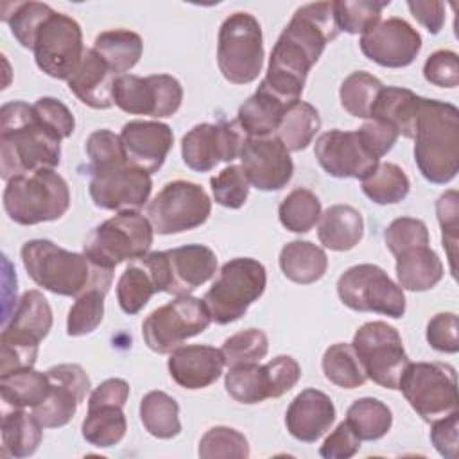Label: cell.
I'll list each match as a JSON object with an SVG mask.
<instances>
[{
  "mask_svg": "<svg viewBox=\"0 0 459 459\" xmlns=\"http://www.w3.org/2000/svg\"><path fill=\"white\" fill-rule=\"evenodd\" d=\"M339 32L332 2L298 7L271 50L267 74L258 88L287 106L299 100L310 68Z\"/></svg>",
  "mask_w": 459,
  "mask_h": 459,
  "instance_id": "1",
  "label": "cell"
},
{
  "mask_svg": "<svg viewBox=\"0 0 459 459\" xmlns=\"http://www.w3.org/2000/svg\"><path fill=\"white\" fill-rule=\"evenodd\" d=\"M61 136L48 127L32 104L13 100L0 108V176L13 178L54 169L61 158Z\"/></svg>",
  "mask_w": 459,
  "mask_h": 459,
  "instance_id": "2",
  "label": "cell"
},
{
  "mask_svg": "<svg viewBox=\"0 0 459 459\" xmlns=\"http://www.w3.org/2000/svg\"><path fill=\"white\" fill-rule=\"evenodd\" d=\"M20 253L32 281L54 294L79 298L90 290L108 292L111 287L113 269L95 264L84 253L66 251L52 240H27Z\"/></svg>",
  "mask_w": 459,
  "mask_h": 459,
  "instance_id": "3",
  "label": "cell"
},
{
  "mask_svg": "<svg viewBox=\"0 0 459 459\" xmlns=\"http://www.w3.org/2000/svg\"><path fill=\"white\" fill-rule=\"evenodd\" d=\"M414 161L421 176L445 185L459 170V109L443 100L421 99L414 133Z\"/></svg>",
  "mask_w": 459,
  "mask_h": 459,
  "instance_id": "4",
  "label": "cell"
},
{
  "mask_svg": "<svg viewBox=\"0 0 459 459\" xmlns=\"http://www.w3.org/2000/svg\"><path fill=\"white\" fill-rule=\"evenodd\" d=\"M70 208V190L54 169H39L7 181L4 210L22 226L61 219Z\"/></svg>",
  "mask_w": 459,
  "mask_h": 459,
  "instance_id": "5",
  "label": "cell"
},
{
  "mask_svg": "<svg viewBox=\"0 0 459 459\" xmlns=\"http://www.w3.org/2000/svg\"><path fill=\"white\" fill-rule=\"evenodd\" d=\"M154 238L151 221L138 210L118 212L99 224L84 240L82 253L95 264L113 269L126 260H136L149 253Z\"/></svg>",
  "mask_w": 459,
  "mask_h": 459,
  "instance_id": "6",
  "label": "cell"
},
{
  "mask_svg": "<svg viewBox=\"0 0 459 459\" xmlns=\"http://www.w3.org/2000/svg\"><path fill=\"white\" fill-rule=\"evenodd\" d=\"M265 283V267L258 260L240 256L226 262L203 298L212 321L228 325L240 319L264 294Z\"/></svg>",
  "mask_w": 459,
  "mask_h": 459,
  "instance_id": "7",
  "label": "cell"
},
{
  "mask_svg": "<svg viewBox=\"0 0 459 459\" xmlns=\"http://www.w3.org/2000/svg\"><path fill=\"white\" fill-rule=\"evenodd\" d=\"M217 65L231 84L256 81L264 65V41L258 20L249 13L230 14L217 36Z\"/></svg>",
  "mask_w": 459,
  "mask_h": 459,
  "instance_id": "8",
  "label": "cell"
},
{
  "mask_svg": "<svg viewBox=\"0 0 459 459\" xmlns=\"http://www.w3.org/2000/svg\"><path fill=\"white\" fill-rule=\"evenodd\" d=\"M398 389L416 414L429 423L457 412V377L450 364L409 362L400 377Z\"/></svg>",
  "mask_w": 459,
  "mask_h": 459,
  "instance_id": "9",
  "label": "cell"
},
{
  "mask_svg": "<svg viewBox=\"0 0 459 459\" xmlns=\"http://www.w3.org/2000/svg\"><path fill=\"white\" fill-rule=\"evenodd\" d=\"M142 258L152 274L158 292L174 296H188L217 271L215 253L203 244L152 251Z\"/></svg>",
  "mask_w": 459,
  "mask_h": 459,
  "instance_id": "10",
  "label": "cell"
},
{
  "mask_svg": "<svg viewBox=\"0 0 459 459\" xmlns=\"http://www.w3.org/2000/svg\"><path fill=\"white\" fill-rule=\"evenodd\" d=\"M212 323L203 299L176 296L172 301L152 310L142 323V335L149 350L170 353L186 339L203 333Z\"/></svg>",
  "mask_w": 459,
  "mask_h": 459,
  "instance_id": "11",
  "label": "cell"
},
{
  "mask_svg": "<svg viewBox=\"0 0 459 459\" xmlns=\"http://www.w3.org/2000/svg\"><path fill=\"white\" fill-rule=\"evenodd\" d=\"M337 296L342 305L357 312H377L393 319L405 314L403 289L373 264L346 269L337 280Z\"/></svg>",
  "mask_w": 459,
  "mask_h": 459,
  "instance_id": "12",
  "label": "cell"
},
{
  "mask_svg": "<svg viewBox=\"0 0 459 459\" xmlns=\"http://www.w3.org/2000/svg\"><path fill=\"white\" fill-rule=\"evenodd\" d=\"M351 346L369 380L387 389H398L400 377L411 360L394 326L384 321L364 323L355 332Z\"/></svg>",
  "mask_w": 459,
  "mask_h": 459,
  "instance_id": "13",
  "label": "cell"
},
{
  "mask_svg": "<svg viewBox=\"0 0 459 459\" xmlns=\"http://www.w3.org/2000/svg\"><path fill=\"white\" fill-rule=\"evenodd\" d=\"M210 212L212 201L201 185L176 179L167 183L149 203L147 219L156 233L174 235L204 224Z\"/></svg>",
  "mask_w": 459,
  "mask_h": 459,
  "instance_id": "14",
  "label": "cell"
},
{
  "mask_svg": "<svg viewBox=\"0 0 459 459\" xmlns=\"http://www.w3.org/2000/svg\"><path fill=\"white\" fill-rule=\"evenodd\" d=\"M81 25L68 14L52 11L41 23L32 52L38 68L54 79L68 81L84 56Z\"/></svg>",
  "mask_w": 459,
  "mask_h": 459,
  "instance_id": "15",
  "label": "cell"
},
{
  "mask_svg": "<svg viewBox=\"0 0 459 459\" xmlns=\"http://www.w3.org/2000/svg\"><path fill=\"white\" fill-rule=\"evenodd\" d=\"M183 100L181 82L169 74L138 77L124 74L115 79L113 102L129 115H149L152 118L172 117Z\"/></svg>",
  "mask_w": 459,
  "mask_h": 459,
  "instance_id": "16",
  "label": "cell"
},
{
  "mask_svg": "<svg viewBox=\"0 0 459 459\" xmlns=\"http://www.w3.org/2000/svg\"><path fill=\"white\" fill-rule=\"evenodd\" d=\"M246 134L237 122L197 124L181 140V156L188 169L208 172L221 161L238 158Z\"/></svg>",
  "mask_w": 459,
  "mask_h": 459,
  "instance_id": "17",
  "label": "cell"
},
{
  "mask_svg": "<svg viewBox=\"0 0 459 459\" xmlns=\"http://www.w3.org/2000/svg\"><path fill=\"white\" fill-rule=\"evenodd\" d=\"M90 197L102 210H138L149 201L152 190L151 174L129 163L91 172Z\"/></svg>",
  "mask_w": 459,
  "mask_h": 459,
  "instance_id": "18",
  "label": "cell"
},
{
  "mask_svg": "<svg viewBox=\"0 0 459 459\" xmlns=\"http://www.w3.org/2000/svg\"><path fill=\"white\" fill-rule=\"evenodd\" d=\"M50 378L48 396L32 409L43 429L65 427L90 393V378L79 364H57L47 369Z\"/></svg>",
  "mask_w": 459,
  "mask_h": 459,
  "instance_id": "19",
  "label": "cell"
},
{
  "mask_svg": "<svg viewBox=\"0 0 459 459\" xmlns=\"http://www.w3.org/2000/svg\"><path fill=\"white\" fill-rule=\"evenodd\" d=\"M238 160L249 185L264 192L283 188L294 172L289 149L274 134L262 138L246 136Z\"/></svg>",
  "mask_w": 459,
  "mask_h": 459,
  "instance_id": "20",
  "label": "cell"
},
{
  "mask_svg": "<svg viewBox=\"0 0 459 459\" xmlns=\"http://www.w3.org/2000/svg\"><path fill=\"white\" fill-rule=\"evenodd\" d=\"M421 48L420 32L402 18L380 20L360 34V50L373 63L385 68L409 66Z\"/></svg>",
  "mask_w": 459,
  "mask_h": 459,
  "instance_id": "21",
  "label": "cell"
},
{
  "mask_svg": "<svg viewBox=\"0 0 459 459\" xmlns=\"http://www.w3.org/2000/svg\"><path fill=\"white\" fill-rule=\"evenodd\" d=\"M314 154L323 170L332 178L362 179L378 163L366 151L357 131L332 129L323 133L316 140Z\"/></svg>",
  "mask_w": 459,
  "mask_h": 459,
  "instance_id": "22",
  "label": "cell"
},
{
  "mask_svg": "<svg viewBox=\"0 0 459 459\" xmlns=\"http://www.w3.org/2000/svg\"><path fill=\"white\" fill-rule=\"evenodd\" d=\"M126 161L147 174L156 172L174 143L172 129L158 120H129L120 131Z\"/></svg>",
  "mask_w": 459,
  "mask_h": 459,
  "instance_id": "23",
  "label": "cell"
},
{
  "mask_svg": "<svg viewBox=\"0 0 459 459\" xmlns=\"http://www.w3.org/2000/svg\"><path fill=\"white\" fill-rule=\"evenodd\" d=\"M224 355L219 348L206 344L179 346L170 351L167 368L172 380L185 389L212 385L224 369Z\"/></svg>",
  "mask_w": 459,
  "mask_h": 459,
  "instance_id": "24",
  "label": "cell"
},
{
  "mask_svg": "<svg viewBox=\"0 0 459 459\" xmlns=\"http://www.w3.org/2000/svg\"><path fill=\"white\" fill-rule=\"evenodd\" d=\"M335 421V407L319 389L301 391L285 412V425L292 437L303 443L317 441Z\"/></svg>",
  "mask_w": 459,
  "mask_h": 459,
  "instance_id": "25",
  "label": "cell"
},
{
  "mask_svg": "<svg viewBox=\"0 0 459 459\" xmlns=\"http://www.w3.org/2000/svg\"><path fill=\"white\" fill-rule=\"evenodd\" d=\"M52 328V308L47 298L32 289L25 290L18 299L11 319L4 323L0 339L22 344L39 346Z\"/></svg>",
  "mask_w": 459,
  "mask_h": 459,
  "instance_id": "26",
  "label": "cell"
},
{
  "mask_svg": "<svg viewBox=\"0 0 459 459\" xmlns=\"http://www.w3.org/2000/svg\"><path fill=\"white\" fill-rule=\"evenodd\" d=\"M118 75L108 66V63L93 50L86 48L84 56L68 77L70 91L86 106L93 109H108L113 102V86Z\"/></svg>",
  "mask_w": 459,
  "mask_h": 459,
  "instance_id": "27",
  "label": "cell"
},
{
  "mask_svg": "<svg viewBox=\"0 0 459 459\" xmlns=\"http://www.w3.org/2000/svg\"><path fill=\"white\" fill-rule=\"evenodd\" d=\"M421 99L414 91L398 86H384L371 108L369 118H377L393 126L398 136L414 138L416 124L421 109Z\"/></svg>",
  "mask_w": 459,
  "mask_h": 459,
  "instance_id": "28",
  "label": "cell"
},
{
  "mask_svg": "<svg viewBox=\"0 0 459 459\" xmlns=\"http://www.w3.org/2000/svg\"><path fill=\"white\" fill-rule=\"evenodd\" d=\"M364 233V221L359 210L350 204L326 208L317 221V238L332 251L353 249Z\"/></svg>",
  "mask_w": 459,
  "mask_h": 459,
  "instance_id": "29",
  "label": "cell"
},
{
  "mask_svg": "<svg viewBox=\"0 0 459 459\" xmlns=\"http://www.w3.org/2000/svg\"><path fill=\"white\" fill-rule=\"evenodd\" d=\"M396 280L405 290L423 292L436 287L443 278V264L429 246L411 247L396 255Z\"/></svg>",
  "mask_w": 459,
  "mask_h": 459,
  "instance_id": "30",
  "label": "cell"
},
{
  "mask_svg": "<svg viewBox=\"0 0 459 459\" xmlns=\"http://www.w3.org/2000/svg\"><path fill=\"white\" fill-rule=\"evenodd\" d=\"M285 109H287V104H283L280 99H276L269 91L258 88L238 108L237 124L247 138L273 136L281 122Z\"/></svg>",
  "mask_w": 459,
  "mask_h": 459,
  "instance_id": "31",
  "label": "cell"
},
{
  "mask_svg": "<svg viewBox=\"0 0 459 459\" xmlns=\"http://www.w3.org/2000/svg\"><path fill=\"white\" fill-rule=\"evenodd\" d=\"M278 262L285 278L301 285L321 280L328 269L326 253L308 240H292L285 244Z\"/></svg>",
  "mask_w": 459,
  "mask_h": 459,
  "instance_id": "32",
  "label": "cell"
},
{
  "mask_svg": "<svg viewBox=\"0 0 459 459\" xmlns=\"http://www.w3.org/2000/svg\"><path fill=\"white\" fill-rule=\"evenodd\" d=\"M224 387L235 402L247 405L274 398L271 371L267 364L260 362L231 366L226 373Z\"/></svg>",
  "mask_w": 459,
  "mask_h": 459,
  "instance_id": "33",
  "label": "cell"
},
{
  "mask_svg": "<svg viewBox=\"0 0 459 459\" xmlns=\"http://www.w3.org/2000/svg\"><path fill=\"white\" fill-rule=\"evenodd\" d=\"M50 391V378L34 368L9 371L0 375V394L2 402L13 409H34L39 405Z\"/></svg>",
  "mask_w": 459,
  "mask_h": 459,
  "instance_id": "34",
  "label": "cell"
},
{
  "mask_svg": "<svg viewBox=\"0 0 459 459\" xmlns=\"http://www.w3.org/2000/svg\"><path fill=\"white\" fill-rule=\"evenodd\" d=\"M43 437V425L32 412L13 409L2 418V448L5 455L22 459L32 455Z\"/></svg>",
  "mask_w": 459,
  "mask_h": 459,
  "instance_id": "35",
  "label": "cell"
},
{
  "mask_svg": "<svg viewBox=\"0 0 459 459\" xmlns=\"http://www.w3.org/2000/svg\"><path fill=\"white\" fill-rule=\"evenodd\" d=\"M91 48L117 75H124V72H129L142 57L143 41L133 30L111 29L97 34Z\"/></svg>",
  "mask_w": 459,
  "mask_h": 459,
  "instance_id": "36",
  "label": "cell"
},
{
  "mask_svg": "<svg viewBox=\"0 0 459 459\" xmlns=\"http://www.w3.org/2000/svg\"><path fill=\"white\" fill-rule=\"evenodd\" d=\"M122 409L117 403H88V412L81 427L82 437L97 448L117 445L127 430Z\"/></svg>",
  "mask_w": 459,
  "mask_h": 459,
  "instance_id": "37",
  "label": "cell"
},
{
  "mask_svg": "<svg viewBox=\"0 0 459 459\" xmlns=\"http://www.w3.org/2000/svg\"><path fill=\"white\" fill-rule=\"evenodd\" d=\"M319 127V111L305 100H296L287 106L274 136H278V140L289 149V152H296L307 149L308 143H312Z\"/></svg>",
  "mask_w": 459,
  "mask_h": 459,
  "instance_id": "38",
  "label": "cell"
},
{
  "mask_svg": "<svg viewBox=\"0 0 459 459\" xmlns=\"http://www.w3.org/2000/svg\"><path fill=\"white\" fill-rule=\"evenodd\" d=\"M140 421L143 429L158 439H170L181 432L179 405L163 391H149L142 398Z\"/></svg>",
  "mask_w": 459,
  "mask_h": 459,
  "instance_id": "39",
  "label": "cell"
},
{
  "mask_svg": "<svg viewBox=\"0 0 459 459\" xmlns=\"http://www.w3.org/2000/svg\"><path fill=\"white\" fill-rule=\"evenodd\" d=\"M360 188L377 204H394L407 197L411 181L396 163H377L362 179Z\"/></svg>",
  "mask_w": 459,
  "mask_h": 459,
  "instance_id": "40",
  "label": "cell"
},
{
  "mask_svg": "<svg viewBox=\"0 0 459 459\" xmlns=\"http://www.w3.org/2000/svg\"><path fill=\"white\" fill-rule=\"evenodd\" d=\"M156 292V283L143 258L131 260L117 281V299L120 308L129 316L138 314Z\"/></svg>",
  "mask_w": 459,
  "mask_h": 459,
  "instance_id": "41",
  "label": "cell"
},
{
  "mask_svg": "<svg viewBox=\"0 0 459 459\" xmlns=\"http://www.w3.org/2000/svg\"><path fill=\"white\" fill-rule=\"evenodd\" d=\"M346 421L360 441L384 437L393 425L391 409L378 398H359L346 411Z\"/></svg>",
  "mask_w": 459,
  "mask_h": 459,
  "instance_id": "42",
  "label": "cell"
},
{
  "mask_svg": "<svg viewBox=\"0 0 459 459\" xmlns=\"http://www.w3.org/2000/svg\"><path fill=\"white\" fill-rule=\"evenodd\" d=\"M52 7L43 2H9L2 5V20L23 48L34 45L41 23L52 14Z\"/></svg>",
  "mask_w": 459,
  "mask_h": 459,
  "instance_id": "43",
  "label": "cell"
},
{
  "mask_svg": "<svg viewBox=\"0 0 459 459\" xmlns=\"http://www.w3.org/2000/svg\"><path fill=\"white\" fill-rule=\"evenodd\" d=\"M321 366L326 380L342 389H355L368 380L353 346L346 342L326 348Z\"/></svg>",
  "mask_w": 459,
  "mask_h": 459,
  "instance_id": "44",
  "label": "cell"
},
{
  "mask_svg": "<svg viewBox=\"0 0 459 459\" xmlns=\"http://www.w3.org/2000/svg\"><path fill=\"white\" fill-rule=\"evenodd\" d=\"M280 222L292 233L310 231L321 217V201L307 188L292 190L278 208Z\"/></svg>",
  "mask_w": 459,
  "mask_h": 459,
  "instance_id": "45",
  "label": "cell"
},
{
  "mask_svg": "<svg viewBox=\"0 0 459 459\" xmlns=\"http://www.w3.org/2000/svg\"><path fill=\"white\" fill-rule=\"evenodd\" d=\"M384 84L368 72H351L339 88L341 106L357 118H369L371 108Z\"/></svg>",
  "mask_w": 459,
  "mask_h": 459,
  "instance_id": "46",
  "label": "cell"
},
{
  "mask_svg": "<svg viewBox=\"0 0 459 459\" xmlns=\"http://www.w3.org/2000/svg\"><path fill=\"white\" fill-rule=\"evenodd\" d=\"M332 4L339 30L348 34H364L380 22L382 11L389 5V0H337Z\"/></svg>",
  "mask_w": 459,
  "mask_h": 459,
  "instance_id": "47",
  "label": "cell"
},
{
  "mask_svg": "<svg viewBox=\"0 0 459 459\" xmlns=\"http://www.w3.org/2000/svg\"><path fill=\"white\" fill-rule=\"evenodd\" d=\"M197 454L203 459H246L249 457V443L246 436L237 429L217 425L204 432V436L199 441Z\"/></svg>",
  "mask_w": 459,
  "mask_h": 459,
  "instance_id": "48",
  "label": "cell"
},
{
  "mask_svg": "<svg viewBox=\"0 0 459 459\" xmlns=\"http://www.w3.org/2000/svg\"><path fill=\"white\" fill-rule=\"evenodd\" d=\"M269 341L267 335L258 328H247L238 333L230 335L222 342V355L226 366H238V364H251L260 362L267 355Z\"/></svg>",
  "mask_w": 459,
  "mask_h": 459,
  "instance_id": "49",
  "label": "cell"
},
{
  "mask_svg": "<svg viewBox=\"0 0 459 459\" xmlns=\"http://www.w3.org/2000/svg\"><path fill=\"white\" fill-rule=\"evenodd\" d=\"M104 296L102 290H90L75 298L66 317V333L79 337L91 333L104 317Z\"/></svg>",
  "mask_w": 459,
  "mask_h": 459,
  "instance_id": "50",
  "label": "cell"
},
{
  "mask_svg": "<svg viewBox=\"0 0 459 459\" xmlns=\"http://www.w3.org/2000/svg\"><path fill=\"white\" fill-rule=\"evenodd\" d=\"M212 194L217 204L237 210L244 206L249 194V181L240 165H228L210 179Z\"/></svg>",
  "mask_w": 459,
  "mask_h": 459,
  "instance_id": "51",
  "label": "cell"
},
{
  "mask_svg": "<svg viewBox=\"0 0 459 459\" xmlns=\"http://www.w3.org/2000/svg\"><path fill=\"white\" fill-rule=\"evenodd\" d=\"M86 154L90 158V170H106L127 163L120 142V134L109 129H97L86 140Z\"/></svg>",
  "mask_w": 459,
  "mask_h": 459,
  "instance_id": "52",
  "label": "cell"
},
{
  "mask_svg": "<svg viewBox=\"0 0 459 459\" xmlns=\"http://www.w3.org/2000/svg\"><path fill=\"white\" fill-rule=\"evenodd\" d=\"M387 249L396 256L411 247L429 246V230L423 221L414 217H398L384 231Z\"/></svg>",
  "mask_w": 459,
  "mask_h": 459,
  "instance_id": "53",
  "label": "cell"
},
{
  "mask_svg": "<svg viewBox=\"0 0 459 459\" xmlns=\"http://www.w3.org/2000/svg\"><path fill=\"white\" fill-rule=\"evenodd\" d=\"M436 213L443 233V247L446 251L450 271L455 276V249L459 235V194L455 190H446L436 201Z\"/></svg>",
  "mask_w": 459,
  "mask_h": 459,
  "instance_id": "54",
  "label": "cell"
},
{
  "mask_svg": "<svg viewBox=\"0 0 459 459\" xmlns=\"http://www.w3.org/2000/svg\"><path fill=\"white\" fill-rule=\"evenodd\" d=\"M423 77L441 88H455L459 84V57L452 50H436L423 65Z\"/></svg>",
  "mask_w": 459,
  "mask_h": 459,
  "instance_id": "55",
  "label": "cell"
},
{
  "mask_svg": "<svg viewBox=\"0 0 459 459\" xmlns=\"http://www.w3.org/2000/svg\"><path fill=\"white\" fill-rule=\"evenodd\" d=\"M457 316L454 312H439L427 325V342L441 353H457Z\"/></svg>",
  "mask_w": 459,
  "mask_h": 459,
  "instance_id": "56",
  "label": "cell"
},
{
  "mask_svg": "<svg viewBox=\"0 0 459 459\" xmlns=\"http://www.w3.org/2000/svg\"><path fill=\"white\" fill-rule=\"evenodd\" d=\"M357 133H359L366 151L378 161L384 154H387L393 149V145L396 143V138H398V133L393 126H389L387 122L377 120V118L366 120L357 129Z\"/></svg>",
  "mask_w": 459,
  "mask_h": 459,
  "instance_id": "57",
  "label": "cell"
},
{
  "mask_svg": "<svg viewBox=\"0 0 459 459\" xmlns=\"http://www.w3.org/2000/svg\"><path fill=\"white\" fill-rule=\"evenodd\" d=\"M32 106L39 115V118L48 127H52L61 138L72 136L75 129V118L72 111L66 108V104H63L54 97H39Z\"/></svg>",
  "mask_w": 459,
  "mask_h": 459,
  "instance_id": "58",
  "label": "cell"
},
{
  "mask_svg": "<svg viewBox=\"0 0 459 459\" xmlns=\"http://www.w3.org/2000/svg\"><path fill=\"white\" fill-rule=\"evenodd\" d=\"M360 448V439L350 427V423L344 420L341 421L335 430L326 436L319 448V455L325 459H348L355 455Z\"/></svg>",
  "mask_w": 459,
  "mask_h": 459,
  "instance_id": "59",
  "label": "cell"
},
{
  "mask_svg": "<svg viewBox=\"0 0 459 459\" xmlns=\"http://www.w3.org/2000/svg\"><path fill=\"white\" fill-rule=\"evenodd\" d=\"M457 430H459V414L452 412L445 418L432 421L430 441L434 448L445 459H454L457 454Z\"/></svg>",
  "mask_w": 459,
  "mask_h": 459,
  "instance_id": "60",
  "label": "cell"
},
{
  "mask_svg": "<svg viewBox=\"0 0 459 459\" xmlns=\"http://www.w3.org/2000/svg\"><path fill=\"white\" fill-rule=\"evenodd\" d=\"M411 14L430 32L437 34L445 25V4L443 2H407Z\"/></svg>",
  "mask_w": 459,
  "mask_h": 459,
  "instance_id": "61",
  "label": "cell"
},
{
  "mask_svg": "<svg viewBox=\"0 0 459 459\" xmlns=\"http://www.w3.org/2000/svg\"><path fill=\"white\" fill-rule=\"evenodd\" d=\"M127 396L129 384L124 378H108L91 391L88 403H117L124 407Z\"/></svg>",
  "mask_w": 459,
  "mask_h": 459,
  "instance_id": "62",
  "label": "cell"
}]
</instances>
